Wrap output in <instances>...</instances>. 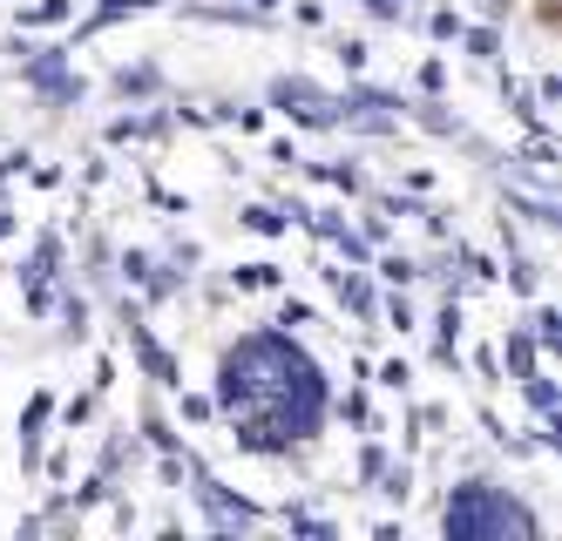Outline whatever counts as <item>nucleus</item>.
<instances>
[{
	"label": "nucleus",
	"mask_w": 562,
	"mask_h": 541,
	"mask_svg": "<svg viewBox=\"0 0 562 541\" xmlns=\"http://www.w3.org/2000/svg\"><path fill=\"white\" fill-rule=\"evenodd\" d=\"M224 406L251 447H292L318 427L326 393L285 339H251L224 359Z\"/></svg>",
	"instance_id": "f257e3e1"
},
{
	"label": "nucleus",
	"mask_w": 562,
	"mask_h": 541,
	"mask_svg": "<svg viewBox=\"0 0 562 541\" xmlns=\"http://www.w3.org/2000/svg\"><path fill=\"white\" fill-rule=\"evenodd\" d=\"M529 534V515L521 508H508V501H495L488 487H468L461 501L448 508V534H461V541H474V534Z\"/></svg>",
	"instance_id": "f03ea898"
}]
</instances>
